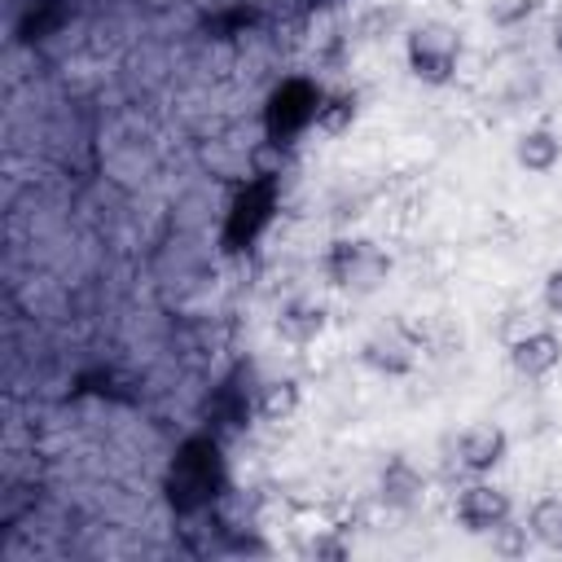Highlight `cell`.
Instances as JSON below:
<instances>
[{
    "instance_id": "4",
    "label": "cell",
    "mask_w": 562,
    "mask_h": 562,
    "mask_svg": "<svg viewBox=\"0 0 562 562\" xmlns=\"http://www.w3.org/2000/svg\"><path fill=\"white\" fill-rule=\"evenodd\" d=\"M321 97L325 88H316L312 79H281L263 105V127H268V140L277 145H294L312 123H316V110H321Z\"/></svg>"
},
{
    "instance_id": "18",
    "label": "cell",
    "mask_w": 562,
    "mask_h": 562,
    "mask_svg": "<svg viewBox=\"0 0 562 562\" xmlns=\"http://www.w3.org/2000/svg\"><path fill=\"white\" fill-rule=\"evenodd\" d=\"M540 303H544L549 316H562V263L544 272V281H540Z\"/></svg>"
},
{
    "instance_id": "19",
    "label": "cell",
    "mask_w": 562,
    "mask_h": 562,
    "mask_svg": "<svg viewBox=\"0 0 562 562\" xmlns=\"http://www.w3.org/2000/svg\"><path fill=\"white\" fill-rule=\"evenodd\" d=\"M549 44H553V53H558V57H562V18H558V22H553V31H549Z\"/></svg>"
},
{
    "instance_id": "1",
    "label": "cell",
    "mask_w": 562,
    "mask_h": 562,
    "mask_svg": "<svg viewBox=\"0 0 562 562\" xmlns=\"http://www.w3.org/2000/svg\"><path fill=\"white\" fill-rule=\"evenodd\" d=\"M220 487H224V457H220L215 439H206V435L184 439L180 452H176V461H171V470H167V496H171V505L184 509V514H193V509L211 505L220 496Z\"/></svg>"
},
{
    "instance_id": "9",
    "label": "cell",
    "mask_w": 562,
    "mask_h": 562,
    "mask_svg": "<svg viewBox=\"0 0 562 562\" xmlns=\"http://www.w3.org/2000/svg\"><path fill=\"white\" fill-rule=\"evenodd\" d=\"M360 360L382 378H404L417 364V342L404 334V325H382L360 342Z\"/></svg>"
},
{
    "instance_id": "8",
    "label": "cell",
    "mask_w": 562,
    "mask_h": 562,
    "mask_svg": "<svg viewBox=\"0 0 562 562\" xmlns=\"http://www.w3.org/2000/svg\"><path fill=\"white\" fill-rule=\"evenodd\" d=\"M505 351H509V369H514L518 378L540 382V378H549V373L562 364V334L549 329V325H536V329L509 338Z\"/></svg>"
},
{
    "instance_id": "5",
    "label": "cell",
    "mask_w": 562,
    "mask_h": 562,
    "mask_svg": "<svg viewBox=\"0 0 562 562\" xmlns=\"http://www.w3.org/2000/svg\"><path fill=\"white\" fill-rule=\"evenodd\" d=\"M452 514H457V522H461L470 536H487V531H496L501 522L514 518V501H509L505 487H496V483L483 474V479H470V483L457 492Z\"/></svg>"
},
{
    "instance_id": "17",
    "label": "cell",
    "mask_w": 562,
    "mask_h": 562,
    "mask_svg": "<svg viewBox=\"0 0 562 562\" xmlns=\"http://www.w3.org/2000/svg\"><path fill=\"white\" fill-rule=\"evenodd\" d=\"M540 4L544 0H492L487 4V18H492V26H505L509 31V26H522Z\"/></svg>"
},
{
    "instance_id": "6",
    "label": "cell",
    "mask_w": 562,
    "mask_h": 562,
    "mask_svg": "<svg viewBox=\"0 0 562 562\" xmlns=\"http://www.w3.org/2000/svg\"><path fill=\"white\" fill-rule=\"evenodd\" d=\"M505 457H509V435H505V426H496V422H470V426L452 439V461H457L470 479L492 474Z\"/></svg>"
},
{
    "instance_id": "15",
    "label": "cell",
    "mask_w": 562,
    "mask_h": 562,
    "mask_svg": "<svg viewBox=\"0 0 562 562\" xmlns=\"http://www.w3.org/2000/svg\"><path fill=\"white\" fill-rule=\"evenodd\" d=\"M527 531L536 536V544L562 553V496H540L527 514Z\"/></svg>"
},
{
    "instance_id": "10",
    "label": "cell",
    "mask_w": 562,
    "mask_h": 562,
    "mask_svg": "<svg viewBox=\"0 0 562 562\" xmlns=\"http://www.w3.org/2000/svg\"><path fill=\"white\" fill-rule=\"evenodd\" d=\"M514 162L527 171V176H549L558 162H562V136L553 127H527L518 132L514 140Z\"/></svg>"
},
{
    "instance_id": "13",
    "label": "cell",
    "mask_w": 562,
    "mask_h": 562,
    "mask_svg": "<svg viewBox=\"0 0 562 562\" xmlns=\"http://www.w3.org/2000/svg\"><path fill=\"white\" fill-rule=\"evenodd\" d=\"M299 400H303L299 378H272V382L259 386V395H255V413H259L263 422H290V417L299 413Z\"/></svg>"
},
{
    "instance_id": "14",
    "label": "cell",
    "mask_w": 562,
    "mask_h": 562,
    "mask_svg": "<svg viewBox=\"0 0 562 562\" xmlns=\"http://www.w3.org/2000/svg\"><path fill=\"white\" fill-rule=\"evenodd\" d=\"M356 114H360V97L351 88H338V92H325L321 97V110H316V123L312 127L321 136H342V132H351Z\"/></svg>"
},
{
    "instance_id": "3",
    "label": "cell",
    "mask_w": 562,
    "mask_h": 562,
    "mask_svg": "<svg viewBox=\"0 0 562 562\" xmlns=\"http://www.w3.org/2000/svg\"><path fill=\"white\" fill-rule=\"evenodd\" d=\"M461 31L452 22H417L408 35H404V61H408V75L426 88H448L457 79V66H461Z\"/></svg>"
},
{
    "instance_id": "7",
    "label": "cell",
    "mask_w": 562,
    "mask_h": 562,
    "mask_svg": "<svg viewBox=\"0 0 562 562\" xmlns=\"http://www.w3.org/2000/svg\"><path fill=\"white\" fill-rule=\"evenodd\" d=\"M272 206H277V176H255L241 193H237V202H233V211H228V246L237 250L241 241H250L268 220H272Z\"/></svg>"
},
{
    "instance_id": "2",
    "label": "cell",
    "mask_w": 562,
    "mask_h": 562,
    "mask_svg": "<svg viewBox=\"0 0 562 562\" xmlns=\"http://www.w3.org/2000/svg\"><path fill=\"white\" fill-rule=\"evenodd\" d=\"M321 272L342 294H378L391 277V255L369 237H338L325 246Z\"/></svg>"
},
{
    "instance_id": "12",
    "label": "cell",
    "mask_w": 562,
    "mask_h": 562,
    "mask_svg": "<svg viewBox=\"0 0 562 562\" xmlns=\"http://www.w3.org/2000/svg\"><path fill=\"white\" fill-rule=\"evenodd\" d=\"M277 334H281L285 342H294V347L316 342V338L325 334V307L312 303V299H290V303H281V312H277Z\"/></svg>"
},
{
    "instance_id": "16",
    "label": "cell",
    "mask_w": 562,
    "mask_h": 562,
    "mask_svg": "<svg viewBox=\"0 0 562 562\" xmlns=\"http://www.w3.org/2000/svg\"><path fill=\"white\" fill-rule=\"evenodd\" d=\"M487 544H492V553H496V558H527V553H531V544H536V536L527 531V522L518 527V522L509 518V522H501L496 531H487Z\"/></svg>"
},
{
    "instance_id": "11",
    "label": "cell",
    "mask_w": 562,
    "mask_h": 562,
    "mask_svg": "<svg viewBox=\"0 0 562 562\" xmlns=\"http://www.w3.org/2000/svg\"><path fill=\"white\" fill-rule=\"evenodd\" d=\"M382 501L391 505V509H422V501H426V479H422V470H413V461H404V457H391L386 461V470H382Z\"/></svg>"
}]
</instances>
